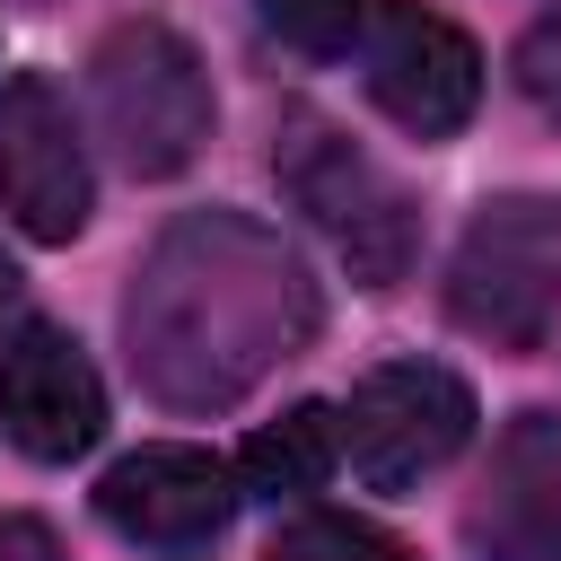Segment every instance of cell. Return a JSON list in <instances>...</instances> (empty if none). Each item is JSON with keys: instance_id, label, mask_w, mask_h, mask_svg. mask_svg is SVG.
<instances>
[{"instance_id": "cell-11", "label": "cell", "mask_w": 561, "mask_h": 561, "mask_svg": "<svg viewBox=\"0 0 561 561\" xmlns=\"http://www.w3.org/2000/svg\"><path fill=\"white\" fill-rule=\"evenodd\" d=\"M333 465H342V421L324 403H289L280 421H263L237 447V482L254 500H307V491H324Z\"/></svg>"}, {"instance_id": "cell-12", "label": "cell", "mask_w": 561, "mask_h": 561, "mask_svg": "<svg viewBox=\"0 0 561 561\" xmlns=\"http://www.w3.org/2000/svg\"><path fill=\"white\" fill-rule=\"evenodd\" d=\"M263 561H421L412 543H394L386 526H368V517H342V508H307V517H289L280 535H272V552Z\"/></svg>"}, {"instance_id": "cell-14", "label": "cell", "mask_w": 561, "mask_h": 561, "mask_svg": "<svg viewBox=\"0 0 561 561\" xmlns=\"http://www.w3.org/2000/svg\"><path fill=\"white\" fill-rule=\"evenodd\" d=\"M517 88H526L535 105H552V114H561V9L526 26V44H517Z\"/></svg>"}, {"instance_id": "cell-4", "label": "cell", "mask_w": 561, "mask_h": 561, "mask_svg": "<svg viewBox=\"0 0 561 561\" xmlns=\"http://www.w3.org/2000/svg\"><path fill=\"white\" fill-rule=\"evenodd\" d=\"M473 438V386L438 359H386L342 403V456L368 491H412Z\"/></svg>"}, {"instance_id": "cell-5", "label": "cell", "mask_w": 561, "mask_h": 561, "mask_svg": "<svg viewBox=\"0 0 561 561\" xmlns=\"http://www.w3.org/2000/svg\"><path fill=\"white\" fill-rule=\"evenodd\" d=\"M280 184L289 202L342 245V263L368 280V289H394L403 263H412V210L403 193L316 114H289V140H280Z\"/></svg>"}, {"instance_id": "cell-8", "label": "cell", "mask_w": 561, "mask_h": 561, "mask_svg": "<svg viewBox=\"0 0 561 561\" xmlns=\"http://www.w3.org/2000/svg\"><path fill=\"white\" fill-rule=\"evenodd\" d=\"M0 430L35 465H70L105 438V386H96L88 351L44 316L0 333Z\"/></svg>"}, {"instance_id": "cell-9", "label": "cell", "mask_w": 561, "mask_h": 561, "mask_svg": "<svg viewBox=\"0 0 561 561\" xmlns=\"http://www.w3.org/2000/svg\"><path fill=\"white\" fill-rule=\"evenodd\" d=\"M237 465L210 456V447H184V438H158V447H131L123 465H105L96 482V517L131 543H158V552H184V543H210L228 517H237Z\"/></svg>"}, {"instance_id": "cell-2", "label": "cell", "mask_w": 561, "mask_h": 561, "mask_svg": "<svg viewBox=\"0 0 561 561\" xmlns=\"http://www.w3.org/2000/svg\"><path fill=\"white\" fill-rule=\"evenodd\" d=\"M88 88H96V123H105V140L131 175H184L202 158L210 79H202V53L167 18L105 26L96 53H88Z\"/></svg>"}, {"instance_id": "cell-15", "label": "cell", "mask_w": 561, "mask_h": 561, "mask_svg": "<svg viewBox=\"0 0 561 561\" xmlns=\"http://www.w3.org/2000/svg\"><path fill=\"white\" fill-rule=\"evenodd\" d=\"M0 561H61L44 517H0Z\"/></svg>"}, {"instance_id": "cell-16", "label": "cell", "mask_w": 561, "mask_h": 561, "mask_svg": "<svg viewBox=\"0 0 561 561\" xmlns=\"http://www.w3.org/2000/svg\"><path fill=\"white\" fill-rule=\"evenodd\" d=\"M9 298H18V263L0 254V307H9Z\"/></svg>"}, {"instance_id": "cell-7", "label": "cell", "mask_w": 561, "mask_h": 561, "mask_svg": "<svg viewBox=\"0 0 561 561\" xmlns=\"http://www.w3.org/2000/svg\"><path fill=\"white\" fill-rule=\"evenodd\" d=\"M0 202L35 245H70L96 210V175H88V140L70 123V96L44 70L0 79Z\"/></svg>"}, {"instance_id": "cell-1", "label": "cell", "mask_w": 561, "mask_h": 561, "mask_svg": "<svg viewBox=\"0 0 561 561\" xmlns=\"http://www.w3.org/2000/svg\"><path fill=\"white\" fill-rule=\"evenodd\" d=\"M123 324H131V368L149 377L158 403H237L272 359H289V342L316 324V298L280 237L202 210L167 228Z\"/></svg>"}, {"instance_id": "cell-10", "label": "cell", "mask_w": 561, "mask_h": 561, "mask_svg": "<svg viewBox=\"0 0 561 561\" xmlns=\"http://www.w3.org/2000/svg\"><path fill=\"white\" fill-rule=\"evenodd\" d=\"M465 535L482 561H561V421L517 412L491 447V482L465 508Z\"/></svg>"}, {"instance_id": "cell-13", "label": "cell", "mask_w": 561, "mask_h": 561, "mask_svg": "<svg viewBox=\"0 0 561 561\" xmlns=\"http://www.w3.org/2000/svg\"><path fill=\"white\" fill-rule=\"evenodd\" d=\"M263 9V26L289 44V53H307V61H342L359 35H368V0H254Z\"/></svg>"}, {"instance_id": "cell-6", "label": "cell", "mask_w": 561, "mask_h": 561, "mask_svg": "<svg viewBox=\"0 0 561 561\" xmlns=\"http://www.w3.org/2000/svg\"><path fill=\"white\" fill-rule=\"evenodd\" d=\"M359 61H368V96L412 140H447L482 105V53H473V35L456 18H438V9H421V0H377L368 35H359Z\"/></svg>"}, {"instance_id": "cell-3", "label": "cell", "mask_w": 561, "mask_h": 561, "mask_svg": "<svg viewBox=\"0 0 561 561\" xmlns=\"http://www.w3.org/2000/svg\"><path fill=\"white\" fill-rule=\"evenodd\" d=\"M447 316L482 333L491 351H543L561 316V202L552 193H500L465 228L447 263Z\"/></svg>"}]
</instances>
